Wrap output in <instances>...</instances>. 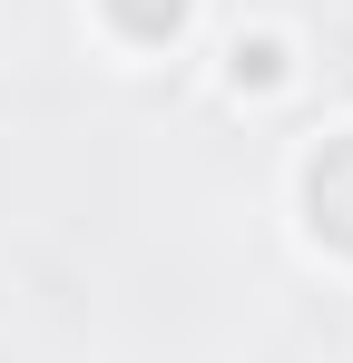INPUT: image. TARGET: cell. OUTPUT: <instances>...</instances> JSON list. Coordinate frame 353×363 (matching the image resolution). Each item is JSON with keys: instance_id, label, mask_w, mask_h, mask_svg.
<instances>
[{"instance_id": "1", "label": "cell", "mask_w": 353, "mask_h": 363, "mask_svg": "<svg viewBox=\"0 0 353 363\" xmlns=\"http://www.w3.org/2000/svg\"><path fill=\"white\" fill-rule=\"evenodd\" d=\"M304 226H314V245L353 255V128L304 157Z\"/></svg>"}]
</instances>
